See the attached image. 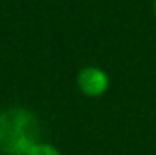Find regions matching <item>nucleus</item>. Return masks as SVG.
Wrapping results in <instances>:
<instances>
[{"label":"nucleus","instance_id":"1","mask_svg":"<svg viewBox=\"0 0 156 155\" xmlns=\"http://www.w3.org/2000/svg\"><path fill=\"white\" fill-rule=\"evenodd\" d=\"M40 139V119L28 108L0 112V153L26 155Z\"/></svg>","mask_w":156,"mask_h":155},{"label":"nucleus","instance_id":"2","mask_svg":"<svg viewBox=\"0 0 156 155\" xmlns=\"http://www.w3.org/2000/svg\"><path fill=\"white\" fill-rule=\"evenodd\" d=\"M75 84L85 97H101L109 92L111 78L99 66H85L77 72Z\"/></svg>","mask_w":156,"mask_h":155},{"label":"nucleus","instance_id":"3","mask_svg":"<svg viewBox=\"0 0 156 155\" xmlns=\"http://www.w3.org/2000/svg\"><path fill=\"white\" fill-rule=\"evenodd\" d=\"M26 155H63V153L57 145L50 143V141H38Z\"/></svg>","mask_w":156,"mask_h":155},{"label":"nucleus","instance_id":"4","mask_svg":"<svg viewBox=\"0 0 156 155\" xmlns=\"http://www.w3.org/2000/svg\"><path fill=\"white\" fill-rule=\"evenodd\" d=\"M152 8H154V14H156V0H154V4H152Z\"/></svg>","mask_w":156,"mask_h":155}]
</instances>
